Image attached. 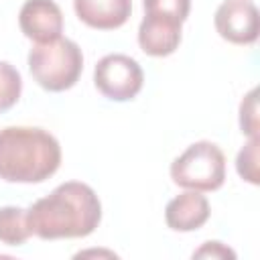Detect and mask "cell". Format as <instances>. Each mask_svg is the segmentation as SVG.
<instances>
[{
  "mask_svg": "<svg viewBox=\"0 0 260 260\" xmlns=\"http://www.w3.org/2000/svg\"><path fill=\"white\" fill-rule=\"evenodd\" d=\"M26 219L30 234L41 240L85 238L102 219V203L89 185L67 181L35 201L26 209Z\"/></svg>",
  "mask_w": 260,
  "mask_h": 260,
  "instance_id": "6da1fadb",
  "label": "cell"
},
{
  "mask_svg": "<svg viewBox=\"0 0 260 260\" xmlns=\"http://www.w3.org/2000/svg\"><path fill=\"white\" fill-rule=\"evenodd\" d=\"M61 146L43 128L8 126L0 130V179L8 183H43L57 173Z\"/></svg>",
  "mask_w": 260,
  "mask_h": 260,
  "instance_id": "7a4b0ae2",
  "label": "cell"
},
{
  "mask_svg": "<svg viewBox=\"0 0 260 260\" xmlns=\"http://www.w3.org/2000/svg\"><path fill=\"white\" fill-rule=\"evenodd\" d=\"M28 69L43 89L65 91L77 83L83 69V55L77 43L59 37L51 43H37L30 49Z\"/></svg>",
  "mask_w": 260,
  "mask_h": 260,
  "instance_id": "3957f363",
  "label": "cell"
},
{
  "mask_svg": "<svg viewBox=\"0 0 260 260\" xmlns=\"http://www.w3.org/2000/svg\"><path fill=\"white\" fill-rule=\"evenodd\" d=\"M171 179L183 189L215 191L225 181V156L213 142H195L173 160Z\"/></svg>",
  "mask_w": 260,
  "mask_h": 260,
  "instance_id": "277c9868",
  "label": "cell"
},
{
  "mask_svg": "<svg viewBox=\"0 0 260 260\" xmlns=\"http://www.w3.org/2000/svg\"><path fill=\"white\" fill-rule=\"evenodd\" d=\"M93 83L102 95L114 102H128L138 95L144 83L140 65L122 53L106 55L93 69Z\"/></svg>",
  "mask_w": 260,
  "mask_h": 260,
  "instance_id": "5b68a950",
  "label": "cell"
},
{
  "mask_svg": "<svg viewBox=\"0 0 260 260\" xmlns=\"http://www.w3.org/2000/svg\"><path fill=\"white\" fill-rule=\"evenodd\" d=\"M215 30L234 45H252L258 39V8L250 0H225L215 10Z\"/></svg>",
  "mask_w": 260,
  "mask_h": 260,
  "instance_id": "8992f818",
  "label": "cell"
},
{
  "mask_svg": "<svg viewBox=\"0 0 260 260\" xmlns=\"http://www.w3.org/2000/svg\"><path fill=\"white\" fill-rule=\"evenodd\" d=\"M18 24L26 39L51 43L63 32V12L53 0H26L18 12Z\"/></svg>",
  "mask_w": 260,
  "mask_h": 260,
  "instance_id": "52a82bcc",
  "label": "cell"
},
{
  "mask_svg": "<svg viewBox=\"0 0 260 260\" xmlns=\"http://www.w3.org/2000/svg\"><path fill=\"white\" fill-rule=\"evenodd\" d=\"M181 24L179 20L144 14L138 26V45L150 57H167L177 51L181 43Z\"/></svg>",
  "mask_w": 260,
  "mask_h": 260,
  "instance_id": "ba28073f",
  "label": "cell"
},
{
  "mask_svg": "<svg viewBox=\"0 0 260 260\" xmlns=\"http://www.w3.org/2000/svg\"><path fill=\"white\" fill-rule=\"evenodd\" d=\"M209 201L199 191L189 189L167 203L165 219L175 232H195L209 219Z\"/></svg>",
  "mask_w": 260,
  "mask_h": 260,
  "instance_id": "9c48e42d",
  "label": "cell"
},
{
  "mask_svg": "<svg viewBox=\"0 0 260 260\" xmlns=\"http://www.w3.org/2000/svg\"><path fill=\"white\" fill-rule=\"evenodd\" d=\"M81 22L98 30L120 28L132 12V0H73Z\"/></svg>",
  "mask_w": 260,
  "mask_h": 260,
  "instance_id": "30bf717a",
  "label": "cell"
},
{
  "mask_svg": "<svg viewBox=\"0 0 260 260\" xmlns=\"http://www.w3.org/2000/svg\"><path fill=\"white\" fill-rule=\"evenodd\" d=\"M26 209L6 205L0 207V242L8 246H22L30 238Z\"/></svg>",
  "mask_w": 260,
  "mask_h": 260,
  "instance_id": "8fae6325",
  "label": "cell"
},
{
  "mask_svg": "<svg viewBox=\"0 0 260 260\" xmlns=\"http://www.w3.org/2000/svg\"><path fill=\"white\" fill-rule=\"evenodd\" d=\"M22 91L20 73L6 61H0V112L10 110Z\"/></svg>",
  "mask_w": 260,
  "mask_h": 260,
  "instance_id": "7c38bea8",
  "label": "cell"
},
{
  "mask_svg": "<svg viewBox=\"0 0 260 260\" xmlns=\"http://www.w3.org/2000/svg\"><path fill=\"white\" fill-rule=\"evenodd\" d=\"M142 2L146 14L167 16L179 22H183L191 10V0H142Z\"/></svg>",
  "mask_w": 260,
  "mask_h": 260,
  "instance_id": "4fadbf2b",
  "label": "cell"
},
{
  "mask_svg": "<svg viewBox=\"0 0 260 260\" xmlns=\"http://www.w3.org/2000/svg\"><path fill=\"white\" fill-rule=\"evenodd\" d=\"M258 138H250V142L240 150L236 158V167L242 179L258 185Z\"/></svg>",
  "mask_w": 260,
  "mask_h": 260,
  "instance_id": "5bb4252c",
  "label": "cell"
},
{
  "mask_svg": "<svg viewBox=\"0 0 260 260\" xmlns=\"http://www.w3.org/2000/svg\"><path fill=\"white\" fill-rule=\"evenodd\" d=\"M258 91L252 89L240 104V128L244 134H248L250 138H258V100H256Z\"/></svg>",
  "mask_w": 260,
  "mask_h": 260,
  "instance_id": "9a60e30c",
  "label": "cell"
},
{
  "mask_svg": "<svg viewBox=\"0 0 260 260\" xmlns=\"http://www.w3.org/2000/svg\"><path fill=\"white\" fill-rule=\"evenodd\" d=\"M193 258H219V260H223V258H236V252L234 250H230L228 246H223L221 242H205L199 250H195L193 252Z\"/></svg>",
  "mask_w": 260,
  "mask_h": 260,
  "instance_id": "2e32d148",
  "label": "cell"
}]
</instances>
